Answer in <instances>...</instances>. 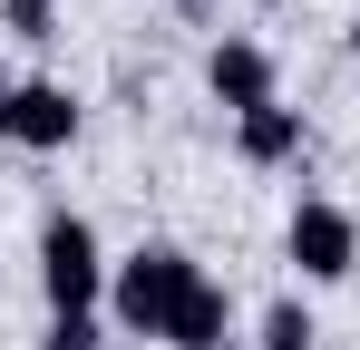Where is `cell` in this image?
<instances>
[{
  "label": "cell",
  "instance_id": "cell-4",
  "mask_svg": "<svg viewBox=\"0 0 360 350\" xmlns=\"http://www.w3.org/2000/svg\"><path fill=\"white\" fill-rule=\"evenodd\" d=\"M205 88H214V108L253 117V108H273V98H283V68H273L263 39H214V49H205Z\"/></svg>",
  "mask_w": 360,
  "mask_h": 350
},
{
  "label": "cell",
  "instance_id": "cell-5",
  "mask_svg": "<svg viewBox=\"0 0 360 350\" xmlns=\"http://www.w3.org/2000/svg\"><path fill=\"white\" fill-rule=\"evenodd\" d=\"M68 136H78V98H68V78H20L10 146H30V156H59Z\"/></svg>",
  "mask_w": 360,
  "mask_h": 350
},
{
  "label": "cell",
  "instance_id": "cell-10",
  "mask_svg": "<svg viewBox=\"0 0 360 350\" xmlns=\"http://www.w3.org/2000/svg\"><path fill=\"white\" fill-rule=\"evenodd\" d=\"M39 350H108V331H98V311H49Z\"/></svg>",
  "mask_w": 360,
  "mask_h": 350
},
{
  "label": "cell",
  "instance_id": "cell-7",
  "mask_svg": "<svg viewBox=\"0 0 360 350\" xmlns=\"http://www.w3.org/2000/svg\"><path fill=\"white\" fill-rule=\"evenodd\" d=\"M224 331H234V292L195 273V292H185V311H176V331H166V350H224Z\"/></svg>",
  "mask_w": 360,
  "mask_h": 350
},
{
  "label": "cell",
  "instance_id": "cell-2",
  "mask_svg": "<svg viewBox=\"0 0 360 350\" xmlns=\"http://www.w3.org/2000/svg\"><path fill=\"white\" fill-rule=\"evenodd\" d=\"M108 253H98V224L88 214H49L39 224V292H49V311H108Z\"/></svg>",
  "mask_w": 360,
  "mask_h": 350
},
{
  "label": "cell",
  "instance_id": "cell-9",
  "mask_svg": "<svg viewBox=\"0 0 360 350\" xmlns=\"http://www.w3.org/2000/svg\"><path fill=\"white\" fill-rule=\"evenodd\" d=\"M0 30L30 39V49H49V39H59V0H0Z\"/></svg>",
  "mask_w": 360,
  "mask_h": 350
},
{
  "label": "cell",
  "instance_id": "cell-1",
  "mask_svg": "<svg viewBox=\"0 0 360 350\" xmlns=\"http://www.w3.org/2000/svg\"><path fill=\"white\" fill-rule=\"evenodd\" d=\"M185 292H195V253L176 243H136L117 273H108V321H117L127 341H166L185 311Z\"/></svg>",
  "mask_w": 360,
  "mask_h": 350
},
{
  "label": "cell",
  "instance_id": "cell-8",
  "mask_svg": "<svg viewBox=\"0 0 360 350\" xmlns=\"http://www.w3.org/2000/svg\"><path fill=\"white\" fill-rule=\"evenodd\" d=\"M311 341H321V331H311V311H302L292 292H283V302L263 311V341H253V350H311Z\"/></svg>",
  "mask_w": 360,
  "mask_h": 350
},
{
  "label": "cell",
  "instance_id": "cell-6",
  "mask_svg": "<svg viewBox=\"0 0 360 350\" xmlns=\"http://www.w3.org/2000/svg\"><path fill=\"white\" fill-rule=\"evenodd\" d=\"M234 146H243V166H292L302 146H311V127H302V108H253V117H234Z\"/></svg>",
  "mask_w": 360,
  "mask_h": 350
},
{
  "label": "cell",
  "instance_id": "cell-11",
  "mask_svg": "<svg viewBox=\"0 0 360 350\" xmlns=\"http://www.w3.org/2000/svg\"><path fill=\"white\" fill-rule=\"evenodd\" d=\"M10 108H20V78L0 68V136H10Z\"/></svg>",
  "mask_w": 360,
  "mask_h": 350
},
{
  "label": "cell",
  "instance_id": "cell-12",
  "mask_svg": "<svg viewBox=\"0 0 360 350\" xmlns=\"http://www.w3.org/2000/svg\"><path fill=\"white\" fill-rule=\"evenodd\" d=\"M351 58H360V10H351Z\"/></svg>",
  "mask_w": 360,
  "mask_h": 350
},
{
  "label": "cell",
  "instance_id": "cell-3",
  "mask_svg": "<svg viewBox=\"0 0 360 350\" xmlns=\"http://www.w3.org/2000/svg\"><path fill=\"white\" fill-rule=\"evenodd\" d=\"M283 253L302 263V283H351V273H360V224H351V205L302 195L292 224H283Z\"/></svg>",
  "mask_w": 360,
  "mask_h": 350
}]
</instances>
